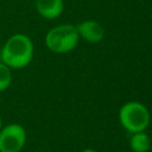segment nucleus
Returning a JSON list of instances; mask_svg holds the SVG:
<instances>
[{
	"label": "nucleus",
	"instance_id": "nucleus-1",
	"mask_svg": "<svg viewBox=\"0 0 152 152\" xmlns=\"http://www.w3.org/2000/svg\"><path fill=\"white\" fill-rule=\"evenodd\" d=\"M33 51V43L28 36L24 33H14L1 48V62L11 69H23L31 63Z\"/></svg>",
	"mask_w": 152,
	"mask_h": 152
},
{
	"label": "nucleus",
	"instance_id": "nucleus-2",
	"mask_svg": "<svg viewBox=\"0 0 152 152\" xmlns=\"http://www.w3.org/2000/svg\"><path fill=\"white\" fill-rule=\"evenodd\" d=\"M80 34L77 27L71 24H63L50 28L45 36V45L55 53L72 51L78 44Z\"/></svg>",
	"mask_w": 152,
	"mask_h": 152
},
{
	"label": "nucleus",
	"instance_id": "nucleus-3",
	"mask_svg": "<svg viewBox=\"0 0 152 152\" xmlns=\"http://www.w3.org/2000/svg\"><path fill=\"white\" fill-rule=\"evenodd\" d=\"M150 112L138 101L126 102L119 110V121L129 133L145 131L150 125Z\"/></svg>",
	"mask_w": 152,
	"mask_h": 152
},
{
	"label": "nucleus",
	"instance_id": "nucleus-4",
	"mask_svg": "<svg viewBox=\"0 0 152 152\" xmlns=\"http://www.w3.org/2000/svg\"><path fill=\"white\" fill-rule=\"evenodd\" d=\"M26 144V131L19 124L0 128V152H20Z\"/></svg>",
	"mask_w": 152,
	"mask_h": 152
},
{
	"label": "nucleus",
	"instance_id": "nucleus-5",
	"mask_svg": "<svg viewBox=\"0 0 152 152\" xmlns=\"http://www.w3.org/2000/svg\"><path fill=\"white\" fill-rule=\"evenodd\" d=\"M76 27L80 37H82L89 43H99L104 38L106 31L99 21L84 20V21H81Z\"/></svg>",
	"mask_w": 152,
	"mask_h": 152
},
{
	"label": "nucleus",
	"instance_id": "nucleus-6",
	"mask_svg": "<svg viewBox=\"0 0 152 152\" xmlns=\"http://www.w3.org/2000/svg\"><path fill=\"white\" fill-rule=\"evenodd\" d=\"M36 10L43 18L51 20L62 14L64 2L63 0H36Z\"/></svg>",
	"mask_w": 152,
	"mask_h": 152
},
{
	"label": "nucleus",
	"instance_id": "nucleus-7",
	"mask_svg": "<svg viewBox=\"0 0 152 152\" xmlns=\"http://www.w3.org/2000/svg\"><path fill=\"white\" fill-rule=\"evenodd\" d=\"M151 138L145 132H134L129 139V147L133 152H147L151 147Z\"/></svg>",
	"mask_w": 152,
	"mask_h": 152
},
{
	"label": "nucleus",
	"instance_id": "nucleus-8",
	"mask_svg": "<svg viewBox=\"0 0 152 152\" xmlns=\"http://www.w3.org/2000/svg\"><path fill=\"white\" fill-rule=\"evenodd\" d=\"M12 78L13 76H12L11 68L4 64L2 62H0V93L8 89V87L12 83Z\"/></svg>",
	"mask_w": 152,
	"mask_h": 152
},
{
	"label": "nucleus",
	"instance_id": "nucleus-9",
	"mask_svg": "<svg viewBox=\"0 0 152 152\" xmlns=\"http://www.w3.org/2000/svg\"><path fill=\"white\" fill-rule=\"evenodd\" d=\"M81 152H97V151H95L94 148H84V150H82Z\"/></svg>",
	"mask_w": 152,
	"mask_h": 152
},
{
	"label": "nucleus",
	"instance_id": "nucleus-10",
	"mask_svg": "<svg viewBox=\"0 0 152 152\" xmlns=\"http://www.w3.org/2000/svg\"><path fill=\"white\" fill-rule=\"evenodd\" d=\"M2 127V121H1V116H0V128Z\"/></svg>",
	"mask_w": 152,
	"mask_h": 152
}]
</instances>
